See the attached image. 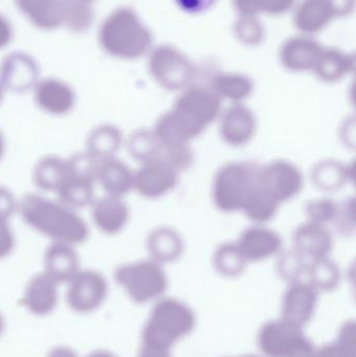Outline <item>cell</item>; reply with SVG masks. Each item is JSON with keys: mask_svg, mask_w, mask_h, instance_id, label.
<instances>
[{"mask_svg": "<svg viewBox=\"0 0 356 357\" xmlns=\"http://www.w3.org/2000/svg\"><path fill=\"white\" fill-rule=\"evenodd\" d=\"M323 48L311 38H291L280 50V61L288 70L294 73L313 71Z\"/></svg>", "mask_w": 356, "mask_h": 357, "instance_id": "obj_21", "label": "cell"}, {"mask_svg": "<svg viewBox=\"0 0 356 357\" xmlns=\"http://www.w3.org/2000/svg\"><path fill=\"white\" fill-rule=\"evenodd\" d=\"M242 357H258V356H242Z\"/></svg>", "mask_w": 356, "mask_h": 357, "instance_id": "obj_56", "label": "cell"}, {"mask_svg": "<svg viewBox=\"0 0 356 357\" xmlns=\"http://www.w3.org/2000/svg\"><path fill=\"white\" fill-rule=\"evenodd\" d=\"M210 88L222 100L232 104H244L254 91V83L250 77L240 73H219L211 81Z\"/></svg>", "mask_w": 356, "mask_h": 357, "instance_id": "obj_28", "label": "cell"}, {"mask_svg": "<svg viewBox=\"0 0 356 357\" xmlns=\"http://www.w3.org/2000/svg\"><path fill=\"white\" fill-rule=\"evenodd\" d=\"M17 4L31 22L41 29H54L64 22L61 0H17Z\"/></svg>", "mask_w": 356, "mask_h": 357, "instance_id": "obj_27", "label": "cell"}, {"mask_svg": "<svg viewBox=\"0 0 356 357\" xmlns=\"http://www.w3.org/2000/svg\"><path fill=\"white\" fill-rule=\"evenodd\" d=\"M355 66L353 56L336 48H323L313 71L322 82L336 83L353 73Z\"/></svg>", "mask_w": 356, "mask_h": 357, "instance_id": "obj_26", "label": "cell"}, {"mask_svg": "<svg viewBox=\"0 0 356 357\" xmlns=\"http://www.w3.org/2000/svg\"><path fill=\"white\" fill-rule=\"evenodd\" d=\"M161 148L162 146L153 130H137L130 136L127 142L130 156L141 165L159 159Z\"/></svg>", "mask_w": 356, "mask_h": 357, "instance_id": "obj_34", "label": "cell"}, {"mask_svg": "<svg viewBox=\"0 0 356 357\" xmlns=\"http://www.w3.org/2000/svg\"><path fill=\"white\" fill-rule=\"evenodd\" d=\"M39 69L31 56L15 52L6 56L0 68V84L13 91H25L36 85Z\"/></svg>", "mask_w": 356, "mask_h": 357, "instance_id": "obj_18", "label": "cell"}, {"mask_svg": "<svg viewBox=\"0 0 356 357\" xmlns=\"http://www.w3.org/2000/svg\"><path fill=\"white\" fill-rule=\"evenodd\" d=\"M234 4L242 16H256L261 12V0H234Z\"/></svg>", "mask_w": 356, "mask_h": 357, "instance_id": "obj_47", "label": "cell"}, {"mask_svg": "<svg viewBox=\"0 0 356 357\" xmlns=\"http://www.w3.org/2000/svg\"><path fill=\"white\" fill-rule=\"evenodd\" d=\"M279 206L280 204L261 189L256 181V184L249 193L242 206V211L249 220L261 225L275 218L279 210Z\"/></svg>", "mask_w": 356, "mask_h": 357, "instance_id": "obj_31", "label": "cell"}, {"mask_svg": "<svg viewBox=\"0 0 356 357\" xmlns=\"http://www.w3.org/2000/svg\"><path fill=\"white\" fill-rule=\"evenodd\" d=\"M196 324L194 310L175 298H159L142 329L141 343L171 349L173 344L194 331Z\"/></svg>", "mask_w": 356, "mask_h": 357, "instance_id": "obj_4", "label": "cell"}, {"mask_svg": "<svg viewBox=\"0 0 356 357\" xmlns=\"http://www.w3.org/2000/svg\"><path fill=\"white\" fill-rule=\"evenodd\" d=\"M108 281L98 271L81 270L68 282L67 305L79 314L98 310L108 297Z\"/></svg>", "mask_w": 356, "mask_h": 357, "instance_id": "obj_10", "label": "cell"}, {"mask_svg": "<svg viewBox=\"0 0 356 357\" xmlns=\"http://www.w3.org/2000/svg\"><path fill=\"white\" fill-rule=\"evenodd\" d=\"M235 33L246 44H257L263 40V26L256 16H242L235 23Z\"/></svg>", "mask_w": 356, "mask_h": 357, "instance_id": "obj_41", "label": "cell"}, {"mask_svg": "<svg viewBox=\"0 0 356 357\" xmlns=\"http://www.w3.org/2000/svg\"><path fill=\"white\" fill-rule=\"evenodd\" d=\"M339 204L330 199H317L305 205L304 212L307 222L324 225L334 222L338 212Z\"/></svg>", "mask_w": 356, "mask_h": 357, "instance_id": "obj_39", "label": "cell"}, {"mask_svg": "<svg viewBox=\"0 0 356 357\" xmlns=\"http://www.w3.org/2000/svg\"><path fill=\"white\" fill-rule=\"evenodd\" d=\"M309 261L296 250L280 252L277 261V273L282 280L288 283L296 282L307 274Z\"/></svg>", "mask_w": 356, "mask_h": 357, "instance_id": "obj_37", "label": "cell"}, {"mask_svg": "<svg viewBox=\"0 0 356 357\" xmlns=\"http://www.w3.org/2000/svg\"><path fill=\"white\" fill-rule=\"evenodd\" d=\"M100 45L107 54L134 60L146 54L152 33L130 8H118L109 15L100 29Z\"/></svg>", "mask_w": 356, "mask_h": 357, "instance_id": "obj_3", "label": "cell"}, {"mask_svg": "<svg viewBox=\"0 0 356 357\" xmlns=\"http://www.w3.org/2000/svg\"><path fill=\"white\" fill-rule=\"evenodd\" d=\"M67 161L58 157L42 159L33 171V181L40 189L56 192L67 177Z\"/></svg>", "mask_w": 356, "mask_h": 357, "instance_id": "obj_32", "label": "cell"}, {"mask_svg": "<svg viewBox=\"0 0 356 357\" xmlns=\"http://www.w3.org/2000/svg\"><path fill=\"white\" fill-rule=\"evenodd\" d=\"M178 182L179 173L160 159L142 163L134 173V189L148 199L167 195L175 189Z\"/></svg>", "mask_w": 356, "mask_h": 357, "instance_id": "obj_11", "label": "cell"}, {"mask_svg": "<svg viewBox=\"0 0 356 357\" xmlns=\"http://www.w3.org/2000/svg\"><path fill=\"white\" fill-rule=\"evenodd\" d=\"M96 182L107 195L123 197L134 189V172L115 157L104 159L98 162Z\"/></svg>", "mask_w": 356, "mask_h": 357, "instance_id": "obj_22", "label": "cell"}, {"mask_svg": "<svg viewBox=\"0 0 356 357\" xmlns=\"http://www.w3.org/2000/svg\"><path fill=\"white\" fill-rule=\"evenodd\" d=\"M46 357H79V354L67 346H56L48 351Z\"/></svg>", "mask_w": 356, "mask_h": 357, "instance_id": "obj_50", "label": "cell"}, {"mask_svg": "<svg viewBox=\"0 0 356 357\" xmlns=\"http://www.w3.org/2000/svg\"><path fill=\"white\" fill-rule=\"evenodd\" d=\"M334 222L339 234L348 237L355 233V197L346 199L344 203L339 205Z\"/></svg>", "mask_w": 356, "mask_h": 357, "instance_id": "obj_42", "label": "cell"}, {"mask_svg": "<svg viewBox=\"0 0 356 357\" xmlns=\"http://www.w3.org/2000/svg\"><path fill=\"white\" fill-rule=\"evenodd\" d=\"M59 284L46 272L31 277L23 293L22 302L29 314L45 317L52 314L59 302Z\"/></svg>", "mask_w": 356, "mask_h": 357, "instance_id": "obj_16", "label": "cell"}, {"mask_svg": "<svg viewBox=\"0 0 356 357\" xmlns=\"http://www.w3.org/2000/svg\"><path fill=\"white\" fill-rule=\"evenodd\" d=\"M4 329H6V320H4V317L0 312V337L4 333Z\"/></svg>", "mask_w": 356, "mask_h": 357, "instance_id": "obj_54", "label": "cell"}, {"mask_svg": "<svg viewBox=\"0 0 356 357\" xmlns=\"http://www.w3.org/2000/svg\"><path fill=\"white\" fill-rule=\"evenodd\" d=\"M67 169V177L56 192L59 202L72 210L81 209L93 203L95 174L70 167L68 163Z\"/></svg>", "mask_w": 356, "mask_h": 357, "instance_id": "obj_17", "label": "cell"}, {"mask_svg": "<svg viewBox=\"0 0 356 357\" xmlns=\"http://www.w3.org/2000/svg\"><path fill=\"white\" fill-rule=\"evenodd\" d=\"M159 159L171 165L180 174L192 167L194 163V152L189 144L162 146Z\"/></svg>", "mask_w": 356, "mask_h": 357, "instance_id": "obj_40", "label": "cell"}, {"mask_svg": "<svg viewBox=\"0 0 356 357\" xmlns=\"http://www.w3.org/2000/svg\"><path fill=\"white\" fill-rule=\"evenodd\" d=\"M22 220L54 243L75 245L87 239L89 231L83 218L60 202L37 195L25 197L19 205Z\"/></svg>", "mask_w": 356, "mask_h": 357, "instance_id": "obj_2", "label": "cell"}, {"mask_svg": "<svg viewBox=\"0 0 356 357\" xmlns=\"http://www.w3.org/2000/svg\"><path fill=\"white\" fill-rule=\"evenodd\" d=\"M296 0H261V12L270 15H281L290 10Z\"/></svg>", "mask_w": 356, "mask_h": 357, "instance_id": "obj_45", "label": "cell"}, {"mask_svg": "<svg viewBox=\"0 0 356 357\" xmlns=\"http://www.w3.org/2000/svg\"><path fill=\"white\" fill-rule=\"evenodd\" d=\"M123 144V135L114 126L104 125L92 130L87 139V152L98 160L112 158Z\"/></svg>", "mask_w": 356, "mask_h": 357, "instance_id": "obj_30", "label": "cell"}, {"mask_svg": "<svg viewBox=\"0 0 356 357\" xmlns=\"http://www.w3.org/2000/svg\"><path fill=\"white\" fill-rule=\"evenodd\" d=\"M213 268L221 276L235 278L246 270L247 262L234 243H224L215 249L212 257Z\"/></svg>", "mask_w": 356, "mask_h": 357, "instance_id": "obj_35", "label": "cell"}, {"mask_svg": "<svg viewBox=\"0 0 356 357\" xmlns=\"http://www.w3.org/2000/svg\"><path fill=\"white\" fill-rule=\"evenodd\" d=\"M73 247L68 243H52L46 250L44 272L59 283H68L81 271L79 257Z\"/></svg>", "mask_w": 356, "mask_h": 357, "instance_id": "obj_24", "label": "cell"}, {"mask_svg": "<svg viewBox=\"0 0 356 357\" xmlns=\"http://www.w3.org/2000/svg\"><path fill=\"white\" fill-rule=\"evenodd\" d=\"M309 282L318 291H332L341 281V272L338 264L330 257L313 260L307 271Z\"/></svg>", "mask_w": 356, "mask_h": 357, "instance_id": "obj_33", "label": "cell"}, {"mask_svg": "<svg viewBox=\"0 0 356 357\" xmlns=\"http://www.w3.org/2000/svg\"><path fill=\"white\" fill-rule=\"evenodd\" d=\"M146 249L150 259L160 264L177 261L185 250L183 237L171 227L155 228L146 239Z\"/></svg>", "mask_w": 356, "mask_h": 357, "instance_id": "obj_23", "label": "cell"}, {"mask_svg": "<svg viewBox=\"0 0 356 357\" xmlns=\"http://www.w3.org/2000/svg\"><path fill=\"white\" fill-rule=\"evenodd\" d=\"M259 349L267 357H316L317 348L303 327L284 319L269 321L257 337Z\"/></svg>", "mask_w": 356, "mask_h": 357, "instance_id": "obj_7", "label": "cell"}, {"mask_svg": "<svg viewBox=\"0 0 356 357\" xmlns=\"http://www.w3.org/2000/svg\"><path fill=\"white\" fill-rule=\"evenodd\" d=\"M257 182L263 191L278 204L294 199L302 191L304 177L294 163L288 160H274L261 167Z\"/></svg>", "mask_w": 356, "mask_h": 357, "instance_id": "obj_9", "label": "cell"}, {"mask_svg": "<svg viewBox=\"0 0 356 357\" xmlns=\"http://www.w3.org/2000/svg\"><path fill=\"white\" fill-rule=\"evenodd\" d=\"M4 151H6V142H4L3 135L0 132V159L3 156Z\"/></svg>", "mask_w": 356, "mask_h": 357, "instance_id": "obj_53", "label": "cell"}, {"mask_svg": "<svg viewBox=\"0 0 356 357\" xmlns=\"http://www.w3.org/2000/svg\"><path fill=\"white\" fill-rule=\"evenodd\" d=\"M319 302V291L309 282L288 283L282 298V319L303 327L309 324Z\"/></svg>", "mask_w": 356, "mask_h": 357, "instance_id": "obj_14", "label": "cell"}, {"mask_svg": "<svg viewBox=\"0 0 356 357\" xmlns=\"http://www.w3.org/2000/svg\"><path fill=\"white\" fill-rule=\"evenodd\" d=\"M334 245L332 233L324 225L307 222L297 227L293 233V249L309 262L330 257Z\"/></svg>", "mask_w": 356, "mask_h": 357, "instance_id": "obj_15", "label": "cell"}, {"mask_svg": "<svg viewBox=\"0 0 356 357\" xmlns=\"http://www.w3.org/2000/svg\"><path fill=\"white\" fill-rule=\"evenodd\" d=\"M63 1L69 2V3L84 4V6H91V3L94 1V0H63Z\"/></svg>", "mask_w": 356, "mask_h": 357, "instance_id": "obj_52", "label": "cell"}, {"mask_svg": "<svg viewBox=\"0 0 356 357\" xmlns=\"http://www.w3.org/2000/svg\"><path fill=\"white\" fill-rule=\"evenodd\" d=\"M15 247V236L8 222L0 224V260L8 257Z\"/></svg>", "mask_w": 356, "mask_h": 357, "instance_id": "obj_44", "label": "cell"}, {"mask_svg": "<svg viewBox=\"0 0 356 357\" xmlns=\"http://www.w3.org/2000/svg\"><path fill=\"white\" fill-rule=\"evenodd\" d=\"M91 216L100 232L107 235L118 234L129 222L130 208L123 197L106 195L92 203Z\"/></svg>", "mask_w": 356, "mask_h": 357, "instance_id": "obj_19", "label": "cell"}, {"mask_svg": "<svg viewBox=\"0 0 356 357\" xmlns=\"http://www.w3.org/2000/svg\"><path fill=\"white\" fill-rule=\"evenodd\" d=\"M138 357H173L169 348L141 343Z\"/></svg>", "mask_w": 356, "mask_h": 357, "instance_id": "obj_48", "label": "cell"}, {"mask_svg": "<svg viewBox=\"0 0 356 357\" xmlns=\"http://www.w3.org/2000/svg\"><path fill=\"white\" fill-rule=\"evenodd\" d=\"M222 100L210 87H188L177 98L173 108L155 123V135L161 146L189 144L219 119Z\"/></svg>", "mask_w": 356, "mask_h": 357, "instance_id": "obj_1", "label": "cell"}, {"mask_svg": "<svg viewBox=\"0 0 356 357\" xmlns=\"http://www.w3.org/2000/svg\"><path fill=\"white\" fill-rule=\"evenodd\" d=\"M316 357H356L355 321H348L343 324L334 341L317 349Z\"/></svg>", "mask_w": 356, "mask_h": 357, "instance_id": "obj_36", "label": "cell"}, {"mask_svg": "<svg viewBox=\"0 0 356 357\" xmlns=\"http://www.w3.org/2000/svg\"><path fill=\"white\" fill-rule=\"evenodd\" d=\"M2 96H3V87H2L1 84H0V102H1Z\"/></svg>", "mask_w": 356, "mask_h": 357, "instance_id": "obj_55", "label": "cell"}, {"mask_svg": "<svg viewBox=\"0 0 356 357\" xmlns=\"http://www.w3.org/2000/svg\"><path fill=\"white\" fill-rule=\"evenodd\" d=\"M114 279L127 297L137 304L159 299L169 287V278L162 264L153 259L117 266Z\"/></svg>", "mask_w": 356, "mask_h": 357, "instance_id": "obj_6", "label": "cell"}, {"mask_svg": "<svg viewBox=\"0 0 356 357\" xmlns=\"http://www.w3.org/2000/svg\"><path fill=\"white\" fill-rule=\"evenodd\" d=\"M16 207V201L12 193L4 187H0V224L8 222Z\"/></svg>", "mask_w": 356, "mask_h": 357, "instance_id": "obj_43", "label": "cell"}, {"mask_svg": "<svg viewBox=\"0 0 356 357\" xmlns=\"http://www.w3.org/2000/svg\"><path fill=\"white\" fill-rule=\"evenodd\" d=\"M35 100L40 109L52 115H64L72 110L75 94L70 86L56 79L36 84Z\"/></svg>", "mask_w": 356, "mask_h": 357, "instance_id": "obj_20", "label": "cell"}, {"mask_svg": "<svg viewBox=\"0 0 356 357\" xmlns=\"http://www.w3.org/2000/svg\"><path fill=\"white\" fill-rule=\"evenodd\" d=\"M13 31L10 22L0 15V48L4 47L10 43Z\"/></svg>", "mask_w": 356, "mask_h": 357, "instance_id": "obj_49", "label": "cell"}, {"mask_svg": "<svg viewBox=\"0 0 356 357\" xmlns=\"http://www.w3.org/2000/svg\"><path fill=\"white\" fill-rule=\"evenodd\" d=\"M238 251L247 264L261 262L281 252V235L273 229L257 225L245 229L235 241Z\"/></svg>", "mask_w": 356, "mask_h": 357, "instance_id": "obj_12", "label": "cell"}, {"mask_svg": "<svg viewBox=\"0 0 356 357\" xmlns=\"http://www.w3.org/2000/svg\"><path fill=\"white\" fill-rule=\"evenodd\" d=\"M217 0H175L181 10L190 14H200L209 10Z\"/></svg>", "mask_w": 356, "mask_h": 357, "instance_id": "obj_46", "label": "cell"}, {"mask_svg": "<svg viewBox=\"0 0 356 357\" xmlns=\"http://www.w3.org/2000/svg\"><path fill=\"white\" fill-rule=\"evenodd\" d=\"M336 17L332 0H302L295 13V24L303 33H318Z\"/></svg>", "mask_w": 356, "mask_h": 357, "instance_id": "obj_25", "label": "cell"}, {"mask_svg": "<svg viewBox=\"0 0 356 357\" xmlns=\"http://www.w3.org/2000/svg\"><path fill=\"white\" fill-rule=\"evenodd\" d=\"M259 165L229 162L222 165L213 178V204L224 213L242 211L249 193L256 184Z\"/></svg>", "mask_w": 356, "mask_h": 357, "instance_id": "obj_5", "label": "cell"}, {"mask_svg": "<svg viewBox=\"0 0 356 357\" xmlns=\"http://www.w3.org/2000/svg\"><path fill=\"white\" fill-rule=\"evenodd\" d=\"M86 357H117L112 352L108 351V350H95L92 351L91 354H88Z\"/></svg>", "mask_w": 356, "mask_h": 357, "instance_id": "obj_51", "label": "cell"}, {"mask_svg": "<svg viewBox=\"0 0 356 357\" xmlns=\"http://www.w3.org/2000/svg\"><path fill=\"white\" fill-rule=\"evenodd\" d=\"M64 10V22L69 29L75 31H87L93 21V10L91 6L84 4L69 3L63 1Z\"/></svg>", "mask_w": 356, "mask_h": 357, "instance_id": "obj_38", "label": "cell"}, {"mask_svg": "<svg viewBox=\"0 0 356 357\" xmlns=\"http://www.w3.org/2000/svg\"><path fill=\"white\" fill-rule=\"evenodd\" d=\"M353 178V169L338 160H324L317 163L311 171V180L318 189L336 191Z\"/></svg>", "mask_w": 356, "mask_h": 357, "instance_id": "obj_29", "label": "cell"}, {"mask_svg": "<svg viewBox=\"0 0 356 357\" xmlns=\"http://www.w3.org/2000/svg\"><path fill=\"white\" fill-rule=\"evenodd\" d=\"M148 69L155 81L169 91L185 90L196 75L192 61L171 45H160L153 50Z\"/></svg>", "mask_w": 356, "mask_h": 357, "instance_id": "obj_8", "label": "cell"}, {"mask_svg": "<svg viewBox=\"0 0 356 357\" xmlns=\"http://www.w3.org/2000/svg\"><path fill=\"white\" fill-rule=\"evenodd\" d=\"M219 132L228 146L238 148L249 144L256 133L254 112L244 104H232L219 115Z\"/></svg>", "mask_w": 356, "mask_h": 357, "instance_id": "obj_13", "label": "cell"}]
</instances>
